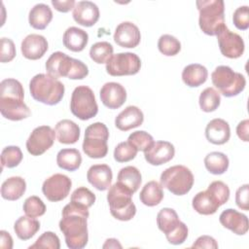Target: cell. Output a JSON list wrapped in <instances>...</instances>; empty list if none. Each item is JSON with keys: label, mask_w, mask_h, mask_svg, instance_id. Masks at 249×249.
<instances>
[{"label": "cell", "mask_w": 249, "mask_h": 249, "mask_svg": "<svg viewBox=\"0 0 249 249\" xmlns=\"http://www.w3.org/2000/svg\"><path fill=\"white\" fill-rule=\"evenodd\" d=\"M208 191H210L218 199L220 205L225 204L230 198V189L227 184L222 181H213L209 184Z\"/></svg>", "instance_id": "cell-45"}, {"label": "cell", "mask_w": 249, "mask_h": 249, "mask_svg": "<svg viewBox=\"0 0 249 249\" xmlns=\"http://www.w3.org/2000/svg\"><path fill=\"white\" fill-rule=\"evenodd\" d=\"M138 150L127 141L119 143L114 150V159L118 162H126L133 160Z\"/></svg>", "instance_id": "cell-42"}, {"label": "cell", "mask_w": 249, "mask_h": 249, "mask_svg": "<svg viewBox=\"0 0 249 249\" xmlns=\"http://www.w3.org/2000/svg\"><path fill=\"white\" fill-rule=\"evenodd\" d=\"M64 47L71 52H82L89 42V34L76 26L68 27L62 37Z\"/></svg>", "instance_id": "cell-26"}, {"label": "cell", "mask_w": 249, "mask_h": 249, "mask_svg": "<svg viewBox=\"0 0 249 249\" xmlns=\"http://www.w3.org/2000/svg\"><path fill=\"white\" fill-rule=\"evenodd\" d=\"M45 66L48 74L56 79L67 77L71 80H82L89 75V68L82 60L70 57L62 52L53 53Z\"/></svg>", "instance_id": "cell-4"}, {"label": "cell", "mask_w": 249, "mask_h": 249, "mask_svg": "<svg viewBox=\"0 0 249 249\" xmlns=\"http://www.w3.org/2000/svg\"><path fill=\"white\" fill-rule=\"evenodd\" d=\"M221 225L237 235H243L248 231V218L245 214L235 209L228 208L219 217Z\"/></svg>", "instance_id": "cell-20"}, {"label": "cell", "mask_w": 249, "mask_h": 249, "mask_svg": "<svg viewBox=\"0 0 249 249\" xmlns=\"http://www.w3.org/2000/svg\"><path fill=\"white\" fill-rule=\"evenodd\" d=\"M175 155L174 146L168 141H157L144 152L146 161L152 165H161L168 162Z\"/></svg>", "instance_id": "cell-18"}, {"label": "cell", "mask_w": 249, "mask_h": 249, "mask_svg": "<svg viewBox=\"0 0 249 249\" xmlns=\"http://www.w3.org/2000/svg\"><path fill=\"white\" fill-rule=\"evenodd\" d=\"M249 194V185L244 184L240 186L235 193V203L241 210L248 211L249 210V200L248 195Z\"/></svg>", "instance_id": "cell-48"}, {"label": "cell", "mask_w": 249, "mask_h": 249, "mask_svg": "<svg viewBox=\"0 0 249 249\" xmlns=\"http://www.w3.org/2000/svg\"><path fill=\"white\" fill-rule=\"evenodd\" d=\"M127 142L135 147L138 151L145 152L154 144L155 141L150 133L144 130H137L128 136Z\"/></svg>", "instance_id": "cell-41"}, {"label": "cell", "mask_w": 249, "mask_h": 249, "mask_svg": "<svg viewBox=\"0 0 249 249\" xmlns=\"http://www.w3.org/2000/svg\"><path fill=\"white\" fill-rule=\"evenodd\" d=\"M55 136V131L50 125L35 127L26 140L27 152L32 156L44 154L53 145Z\"/></svg>", "instance_id": "cell-13"}, {"label": "cell", "mask_w": 249, "mask_h": 249, "mask_svg": "<svg viewBox=\"0 0 249 249\" xmlns=\"http://www.w3.org/2000/svg\"><path fill=\"white\" fill-rule=\"evenodd\" d=\"M232 21L234 26L239 30H246L249 27V9L248 6H240L234 12L232 16Z\"/></svg>", "instance_id": "cell-46"}, {"label": "cell", "mask_w": 249, "mask_h": 249, "mask_svg": "<svg viewBox=\"0 0 249 249\" xmlns=\"http://www.w3.org/2000/svg\"><path fill=\"white\" fill-rule=\"evenodd\" d=\"M211 81L220 93L226 97L236 96L246 86L245 77L227 65L217 66L211 74Z\"/></svg>", "instance_id": "cell-7"}, {"label": "cell", "mask_w": 249, "mask_h": 249, "mask_svg": "<svg viewBox=\"0 0 249 249\" xmlns=\"http://www.w3.org/2000/svg\"><path fill=\"white\" fill-rule=\"evenodd\" d=\"M205 137L210 143L215 145L227 143L231 137L229 123L220 118L211 120L205 127Z\"/></svg>", "instance_id": "cell-23"}, {"label": "cell", "mask_w": 249, "mask_h": 249, "mask_svg": "<svg viewBox=\"0 0 249 249\" xmlns=\"http://www.w3.org/2000/svg\"><path fill=\"white\" fill-rule=\"evenodd\" d=\"M61 216L59 230L64 234L67 247L70 249L84 248L89 240V208L70 201L63 207Z\"/></svg>", "instance_id": "cell-1"}, {"label": "cell", "mask_w": 249, "mask_h": 249, "mask_svg": "<svg viewBox=\"0 0 249 249\" xmlns=\"http://www.w3.org/2000/svg\"><path fill=\"white\" fill-rule=\"evenodd\" d=\"M52 5L54 7L56 11L61 13H67L70 10L74 9L76 3L74 0H64V1L52 0Z\"/></svg>", "instance_id": "cell-50"}, {"label": "cell", "mask_w": 249, "mask_h": 249, "mask_svg": "<svg viewBox=\"0 0 249 249\" xmlns=\"http://www.w3.org/2000/svg\"><path fill=\"white\" fill-rule=\"evenodd\" d=\"M229 158L221 152H211L204 158L205 168L214 175L224 174L229 168Z\"/></svg>", "instance_id": "cell-35"}, {"label": "cell", "mask_w": 249, "mask_h": 249, "mask_svg": "<svg viewBox=\"0 0 249 249\" xmlns=\"http://www.w3.org/2000/svg\"><path fill=\"white\" fill-rule=\"evenodd\" d=\"M163 196L164 194L161 185L157 181H150L142 188L139 198L144 205L153 207L161 202Z\"/></svg>", "instance_id": "cell-31"}, {"label": "cell", "mask_w": 249, "mask_h": 249, "mask_svg": "<svg viewBox=\"0 0 249 249\" xmlns=\"http://www.w3.org/2000/svg\"><path fill=\"white\" fill-rule=\"evenodd\" d=\"M73 18L78 24L90 27L99 19V9L91 1H79L73 9Z\"/></svg>", "instance_id": "cell-21"}, {"label": "cell", "mask_w": 249, "mask_h": 249, "mask_svg": "<svg viewBox=\"0 0 249 249\" xmlns=\"http://www.w3.org/2000/svg\"><path fill=\"white\" fill-rule=\"evenodd\" d=\"M72 187L71 179L61 173L47 178L42 185V192L50 201L56 202L67 197Z\"/></svg>", "instance_id": "cell-14"}, {"label": "cell", "mask_w": 249, "mask_h": 249, "mask_svg": "<svg viewBox=\"0 0 249 249\" xmlns=\"http://www.w3.org/2000/svg\"><path fill=\"white\" fill-rule=\"evenodd\" d=\"M199 107L203 112L210 113L218 109L221 103V95L218 90H216L214 88H206L203 89L198 98Z\"/></svg>", "instance_id": "cell-36"}, {"label": "cell", "mask_w": 249, "mask_h": 249, "mask_svg": "<svg viewBox=\"0 0 249 249\" xmlns=\"http://www.w3.org/2000/svg\"><path fill=\"white\" fill-rule=\"evenodd\" d=\"M49 49L47 39L39 34H29L21 42L20 50L22 55L30 60H37L44 56Z\"/></svg>", "instance_id": "cell-19"}, {"label": "cell", "mask_w": 249, "mask_h": 249, "mask_svg": "<svg viewBox=\"0 0 249 249\" xmlns=\"http://www.w3.org/2000/svg\"><path fill=\"white\" fill-rule=\"evenodd\" d=\"M141 59L134 53H119L113 54L106 62V71L109 75L127 76L135 75L140 71Z\"/></svg>", "instance_id": "cell-11"}, {"label": "cell", "mask_w": 249, "mask_h": 249, "mask_svg": "<svg viewBox=\"0 0 249 249\" xmlns=\"http://www.w3.org/2000/svg\"><path fill=\"white\" fill-rule=\"evenodd\" d=\"M99 94L101 102L109 109H118L126 100L125 89L120 83L116 82L105 83Z\"/></svg>", "instance_id": "cell-16"}, {"label": "cell", "mask_w": 249, "mask_h": 249, "mask_svg": "<svg viewBox=\"0 0 249 249\" xmlns=\"http://www.w3.org/2000/svg\"><path fill=\"white\" fill-rule=\"evenodd\" d=\"M157 225L159 230L165 234L169 242L182 238L188 231V227L179 220L176 211L168 207H164L159 211L157 215Z\"/></svg>", "instance_id": "cell-12"}, {"label": "cell", "mask_w": 249, "mask_h": 249, "mask_svg": "<svg viewBox=\"0 0 249 249\" xmlns=\"http://www.w3.org/2000/svg\"><path fill=\"white\" fill-rule=\"evenodd\" d=\"M133 193L121 183L116 182L109 188L107 201L111 215L120 221H129L136 214V206L132 201Z\"/></svg>", "instance_id": "cell-6"}, {"label": "cell", "mask_w": 249, "mask_h": 249, "mask_svg": "<svg viewBox=\"0 0 249 249\" xmlns=\"http://www.w3.org/2000/svg\"><path fill=\"white\" fill-rule=\"evenodd\" d=\"M158 49L163 55L173 56L181 51V43L176 37L170 34H163L159 38Z\"/></svg>", "instance_id": "cell-38"}, {"label": "cell", "mask_w": 249, "mask_h": 249, "mask_svg": "<svg viewBox=\"0 0 249 249\" xmlns=\"http://www.w3.org/2000/svg\"><path fill=\"white\" fill-rule=\"evenodd\" d=\"M56 163L64 170L75 171L82 163L81 153L74 148L62 149L56 155Z\"/></svg>", "instance_id": "cell-33"}, {"label": "cell", "mask_w": 249, "mask_h": 249, "mask_svg": "<svg viewBox=\"0 0 249 249\" xmlns=\"http://www.w3.org/2000/svg\"><path fill=\"white\" fill-rule=\"evenodd\" d=\"M207 77L208 71L206 67L199 63L189 64L182 71V80L190 88H196L204 84Z\"/></svg>", "instance_id": "cell-29"}, {"label": "cell", "mask_w": 249, "mask_h": 249, "mask_svg": "<svg viewBox=\"0 0 249 249\" xmlns=\"http://www.w3.org/2000/svg\"><path fill=\"white\" fill-rule=\"evenodd\" d=\"M95 195L86 187L77 188L71 195L70 201L89 208L95 202Z\"/></svg>", "instance_id": "cell-43"}, {"label": "cell", "mask_w": 249, "mask_h": 249, "mask_svg": "<svg viewBox=\"0 0 249 249\" xmlns=\"http://www.w3.org/2000/svg\"><path fill=\"white\" fill-rule=\"evenodd\" d=\"M87 179L98 191H106L111 187L113 179L112 169L104 163L91 165L87 172Z\"/></svg>", "instance_id": "cell-22"}, {"label": "cell", "mask_w": 249, "mask_h": 249, "mask_svg": "<svg viewBox=\"0 0 249 249\" xmlns=\"http://www.w3.org/2000/svg\"><path fill=\"white\" fill-rule=\"evenodd\" d=\"M217 40L221 53L229 58H238L244 53V41L240 35L231 31L227 25L217 33Z\"/></svg>", "instance_id": "cell-15"}, {"label": "cell", "mask_w": 249, "mask_h": 249, "mask_svg": "<svg viewBox=\"0 0 249 249\" xmlns=\"http://www.w3.org/2000/svg\"><path fill=\"white\" fill-rule=\"evenodd\" d=\"M22 210L26 216L31 218H37L45 214L46 205L39 196H31L24 200Z\"/></svg>", "instance_id": "cell-40"}, {"label": "cell", "mask_w": 249, "mask_h": 249, "mask_svg": "<svg viewBox=\"0 0 249 249\" xmlns=\"http://www.w3.org/2000/svg\"><path fill=\"white\" fill-rule=\"evenodd\" d=\"M198 24L203 33L215 36L225 24V3L223 0H197Z\"/></svg>", "instance_id": "cell-5"}, {"label": "cell", "mask_w": 249, "mask_h": 249, "mask_svg": "<svg viewBox=\"0 0 249 249\" xmlns=\"http://www.w3.org/2000/svg\"><path fill=\"white\" fill-rule=\"evenodd\" d=\"M117 182L121 183L134 194L141 185L142 176L138 168L132 165H127L120 169Z\"/></svg>", "instance_id": "cell-34"}, {"label": "cell", "mask_w": 249, "mask_h": 249, "mask_svg": "<svg viewBox=\"0 0 249 249\" xmlns=\"http://www.w3.org/2000/svg\"><path fill=\"white\" fill-rule=\"evenodd\" d=\"M22 152L18 146H7L2 150L1 153V163L2 168H14L18 166L22 160Z\"/></svg>", "instance_id": "cell-39"}, {"label": "cell", "mask_w": 249, "mask_h": 249, "mask_svg": "<svg viewBox=\"0 0 249 249\" xmlns=\"http://www.w3.org/2000/svg\"><path fill=\"white\" fill-rule=\"evenodd\" d=\"M71 113L82 121H88L96 116L98 105L92 89L88 86H78L74 89L70 99Z\"/></svg>", "instance_id": "cell-10"}, {"label": "cell", "mask_w": 249, "mask_h": 249, "mask_svg": "<svg viewBox=\"0 0 249 249\" xmlns=\"http://www.w3.org/2000/svg\"><path fill=\"white\" fill-rule=\"evenodd\" d=\"M0 236H1L0 246L2 248H6V249L13 248V238H12L11 234L8 231H0Z\"/></svg>", "instance_id": "cell-52"}, {"label": "cell", "mask_w": 249, "mask_h": 249, "mask_svg": "<svg viewBox=\"0 0 249 249\" xmlns=\"http://www.w3.org/2000/svg\"><path fill=\"white\" fill-rule=\"evenodd\" d=\"M114 48L106 41H101L93 44L89 49L90 58L97 64L106 63L109 58L113 55Z\"/></svg>", "instance_id": "cell-37"}, {"label": "cell", "mask_w": 249, "mask_h": 249, "mask_svg": "<svg viewBox=\"0 0 249 249\" xmlns=\"http://www.w3.org/2000/svg\"><path fill=\"white\" fill-rule=\"evenodd\" d=\"M54 131L58 142L62 144H74L80 138L79 125L75 122L68 119L57 122Z\"/></svg>", "instance_id": "cell-27"}, {"label": "cell", "mask_w": 249, "mask_h": 249, "mask_svg": "<svg viewBox=\"0 0 249 249\" xmlns=\"http://www.w3.org/2000/svg\"><path fill=\"white\" fill-rule=\"evenodd\" d=\"M103 248H122L121 243L116 238H108L102 246Z\"/></svg>", "instance_id": "cell-53"}, {"label": "cell", "mask_w": 249, "mask_h": 249, "mask_svg": "<svg viewBox=\"0 0 249 249\" xmlns=\"http://www.w3.org/2000/svg\"><path fill=\"white\" fill-rule=\"evenodd\" d=\"M193 208L201 215H212L221 206L217 197L208 190L198 192L193 198Z\"/></svg>", "instance_id": "cell-25"}, {"label": "cell", "mask_w": 249, "mask_h": 249, "mask_svg": "<svg viewBox=\"0 0 249 249\" xmlns=\"http://www.w3.org/2000/svg\"><path fill=\"white\" fill-rule=\"evenodd\" d=\"M248 126H249V121L247 119L241 121L237 126H236V134L244 142H248Z\"/></svg>", "instance_id": "cell-51"}, {"label": "cell", "mask_w": 249, "mask_h": 249, "mask_svg": "<svg viewBox=\"0 0 249 249\" xmlns=\"http://www.w3.org/2000/svg\"><path fill=\"white\" fill-rule=\"evenodd\" d=\"M192 248H210L217 249L218 243L216 240L209 235H201L199 236L192 245Z\"/></svg>", "instance_id": "cell-49"}, {"label": "cell", "mask_w": 249, "mask_h": 249, "mask_svg": "<svg viewBox=\"0 0 249 249\" xmlns=\"http://www.w3.org/2000/svg\"><path fill=\"white\" fill-rule=\"evenodd\" d=\"M1 53H0V61L10 62L16 56V47L14 42L10 38L3 37L1 38Z\"/></svg>", "instance_id": "cell-47"}, {"label": "cell", "mask_w": 249, "mask_h": 249, "mask_svg": "<svg viewBox=\"0 0 249 249\" xmlns=\"http://www.w3.org/2000/svg\"><path fill=\"white\" fill-rule=\"evenodd\" d=\"M141 40L140 30L131 21L121 22L115 30L114 41L122 48H135Z\"/></svg>", "instance_id": "cell-17"}, {"label": "cell", "mask_w": 249, "mask_h": 249, "mask_svg": "<svg viewBox=\"0 0 249 249\" xmlns=\"http://www.w3.org/2000/svg\"><path fill=\"white\" fill-rule=\"evenodd\" d=\"M108 139L109 130L105 124L96 122L89 124L86 128L82 145L84 153L91 159L104 158L108 153Z\"/></svg>", "instance_id": "cell-9"}, {"label": "cell", "mask_w": 249, "mask_h": 249, "mask_svg": "<svg viewBox=\"0 0 249 249\" xmlns=\"http://www.w3.org/2000/svg\"><path fill=\"white\" fill-rule=\"evenodd\" d=\"M34 248H50V249H59L60 241L58 236L53 231H45L42 233L34 244L29 246V249Z\"/></svg>", "instance_id": "cell-44"}, {"label": "cell", "mask_w": 249, "mask_h": 249, "mask_svg": "<svg viewBox=\"0 0 249 249\" xmlns=\"http://www.w3.org/2000/svg\"><path fill=\"white\" fill-rule=\"evenodd\" d=\"M194 175L185 165L170 166L160 174V185L175 196L188 194L194 185Z\"/></svg>", "instance_id": "cell-8"}, {"label": "cell", "mask_w": 249, "mask_h": 249, "mask_svg": "<svg viewBox=\"0 0 249 249\" xmlns=\"http://www.w3.org/2000/svg\"><path fill=\"white\" fill-rule=\"evenodd\" d=\"M30 94L38 102L46 105H56L64 95V85L49 74H37L29 82Z\"/></svg>", "instance_id": "cell-3"}, {"label": "cell", "mask_w": 249, "mask_h": 249, "mask_svg": "<svg viewBox=\"0 0 249 249\" xmlns=\"http://www.w3.org/2000/svg\"><path fill=\"white\" fill-rule=\"evenodd\" d=\"M24 90L19 81L8 78L0 84V112L10 121H21L31 112L23 101Z\"/></svg>", "instance_id": "cell-2"}, {"label": "cell", "mask_w": 249, "mask_h": 249, "mask_svg": "<svg viewBox=\"0 0 249 249\" xmlns=\"http://www.w3.org/2000/svg\"><path fill=\"white\" fill-rule=\"evenodd\" d=\"M53 19V12L51 8L44 3L34 5L29 11L28 21L31 27L39 30L45 29Z\"/></svg>", "instance_id": "cell-28"}, {"label": "cell", "mask_w": 249, "mask_h": 249, "mask_svg": "<svg viewBox=\"0 0 249 249\" xmlns=\"http://www.w3.org/2000/svg\"><path fill=\"white\" fill-rule=\"evenodd\" d=\"M40 230V222L28 216L19 217L14 224V231L21 240H28Z\"/></svg>", "instance_id": "cell-32"}, {"label": "cell", "mask_w": 249, "mask_h": 249, "mask_svg": "<svg viewBox=\"0 0 249 249\" xmlns=\"http://www.w3.org/2000/svg\"><path fill=\"white\" fill-rule=\"evenodd\" d=\"M144 114L137 106H127L115 119V125L122 131H127L143 124Z\"/></svg>", "instance_id": "cell-24"}, {"label": "cell", "mask_w": 249, "mask_h": 249, "mask_svg": "<svg viewBox=\"0 0 249 249\" xmlns=\"http://www.w3.org/2000/svg\"><path fill=\"white\" fill-rule=\"evenodd\" d=\"M26 190V182L20 176H13L6 179L1 186V196L7 200H18Z\"/></svg>", "instance_id": "cell-30"}]
</instances>
